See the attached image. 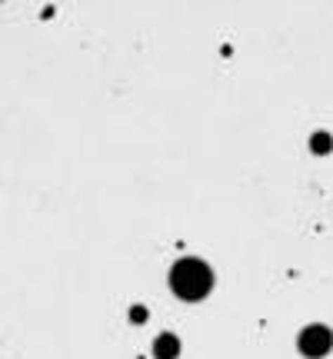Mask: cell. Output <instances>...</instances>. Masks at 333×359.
I'll return each mask as SVG.
<instances>
[{"label":"cell","mask_w":333,"mask_h":359,"mask_svg":"<svg viewBox=\"0 0 333 359\" xmlns=\"http://www.w3.org/2000/svg\"><path fill=\"white\" fill-rule=\"evenodd\" d=\"M130 316H133V323H143V316H147V309H143V306H133V309H130Z\"/></svg>","instance_id":"5b68a950"},{"label":"cell","mask_w":333,"mask_h":359,"mask_svg":"<svg viewBox=\"0 0 333 359\" xmlns=\"http://www.w3.org/2000/svg\"><path fill=\"white\" fill-rule=\"evenodd\" d=\"M170 286H174V293L180 296V299H187V303H197V299H204L210 290H214V273H210V266H207L204 259H180V263H174V269H170Z\"/></svg>","instance_id":"6da1fadb"},{"label":"cell","mask_w":333,"mask_h":359,"mask_svg":"<svg viewBox=\"0 0 333 359\" xmlns=\"http://www.w3.org/2000/svg\"><path fill=\"white\" fill-rule=\"evenodd\" d=\"M154 356H157V359H177V356H180V339H177L174 333L157 336V343H154Z\"/></svg>","instance_id":"3957f363"},{"label":"cell","mask_w":333,"mask_h":359,"mask_svg":"<svg viewBox=\"0 0 333 359\" xmlns=\"http://www.w3.org/2000/svg\"><path fill=\"white\" fill-rule=\"evenodd\" d=\"M333 346V333L327 326H307L303 333H300V353L310 359H320L327 356Z\"/></svg>","instance_id":"7a4b0ae2"},{"label":"cell","mask_w":333,"mask_h":359,"mask_svg":"<svg viewBox=\"0 0 333 359\" xmlns=\"http://www.w3.org/2000/svg\"><path fill=\"white\" fill-rule=\"evenodd\" d=\"M310 147H313V154H330V150H333V140L327 137V133H317V137L310 140Z\"/></svg>","instance_id":"277c9868"}]
</instances>
